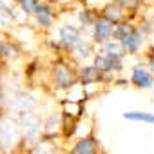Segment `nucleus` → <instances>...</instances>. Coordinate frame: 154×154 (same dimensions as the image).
<instances>
[{"label": "nucleus", "mask_w": 154, "mask_h": 154, "mask_svg": "<svg viewBox=\"0 0 154 154\" xmlns=\"http://www.w3.org/2000/svg\"><path fill=\"white\" fill-rule=\"evenodd\" d=\"M0 54H2V45H0Z\"/></svg>", "instance_id": "19"}, {"label": "nucleus", "mask_w": 154, "mask_h": 154, "mask_svg": "<svg viewBox=\"0 0 154 154\" xmlns=\"http://www.w3.org/2000/svg\"><path fill=\"white\" fill-rule=\"evenodd\" d=\"M123 116H125L127 120H132V122H145V123H154V114H150V112L131 111V112H125Z\"/></svg>", "instance_id": "11"}, {"label": "nucleus", "mask_w": 154, "mask_h": 154, "mask_svg": "<svg viewBox=\"0 0 154 154\" xmlns=\"http://www.w3.org/2000/svg\"><path fill=\"white\" fill-rule=\"evenodd\" d=\"M33 154H49V152H47L45 149H36V150H35Z\"/></svg>", "instance_id": "17"}, {"label": "nucleus", "mask_w": 154, "mask_h": 154, "mask_svg": "<svg viewBox=\"0 0 154 154\" xmlns=\"http://www.w3.org/2000/svg\"><path fill=\"white\" fill-rule=\"evenodd\" d=\"M103 54H111V56H116V58H122L125 54V47L122 44H116V42H109L102 47Z\"/></svg>", "instance_id": "10"}, {"label": "nucleus", "mask_w": 154, "mask_h": 154, "mask_svg": "<svg viewBox=\"0 0 154 154\" xmlns=\"http://www.w3.org/2000/svg\"><path fill=\"white\" fill-rule=\"evenodd\" d=\"M80 20L84 22V26H89V24L93 22V18H91L89 11H84V13H80Z\"/></svg>", "instance_id": "16"}, {"label": "nucleus", "mask_w": 154, "mask_h": 154, "mask_svg": "<svg viewBox=\"0 0 154 154\" xmlns=\"http://www.w3.org/2000/svg\"><path fill=\"white\" fill-rule=\"evenodd\" d=\"M20 4H22V8L26 11H35V8L38 6L36 0H20Z\"/></svg>", "instance_id": "15"}, {"label": "nucleus", "mask_w": 154, "mask_h": 154, "mask_svg": "<svg viewBox=\"0 0 154 154\" xmlns=\"http://www.w3.org/2000/svg\"><path fill=\"white\" fill-rule=\"evenodd\" d=\"M122 45L125 47V51L136 53V51H140V47L143 45V35H141L138 29H134L131 35H127V36L122 40Z\"/></svg>", "instance_id": "4"}, {"label": "nucleus", "mask_w": 154, "mask_h": 154, "mask_svg": "<svg viewBox=\"0 0 154 154\" xmlns=\"http://www.w3.org/2000/svg\"><path fill=\"white\" fill-rule=\"evenodd\" d=\"M54 80L58 84L60 89H67L69 85H72V80H71V76H69V71L62 65L54 67Z\"/></svg>", "instance_id": "6"}, {"label": "nucleus", "mask_w": 154, "mask_h": 154, "mask_svg": "<svg viewBox=\"0 0 154 154\" xmlns=\"http://www.w3.org/2000/svg\"><path fill=\"white\" fill-rule=\"evenodd\" d=\"M35 13H36V20L40 22V26H44V27H49V26H51L53 18H51V9H49L47 6L38 4V6L35 8Z\"/></svg>", "instance_id": "9"}, {"label": "nucleus", "mask_w": 154, "mask_h": 154, "mask_svg": "<svg viewBox=\"0 0 154 154\" xmlns=\"http://www.w3.org/2000/svg\"><path fill=\"white\" fill-rule=\"evenodd\" d=\"M76 51L80 53V56H84V58H85V56H89V54L93 53V47H91V44H87V42H84V40H82L78 45H76Z\"/></svg>", "instance_id": "14"}, {"label": "nucleus", "mask_w": 154, "mask_h": 154, "mask_svg": "<svg viewBox=\"0 0 154 154\" xmlns=\"http://www.w3.org/2000/svg\"><path fill=\"white\" fill-rule=\"evenodd\" d=\"M94 152H96V145L91 138H84L80 141H76L72 149V154H94Z\"/></svg>", "instance_id": "7"}, {"label": "nucleus", "mask_w": 154, "mask_h": 154, "mask_svg": "<svg viewBox=\"0 0 154 154\" xmlns=\"http://www.w3.org/2000/svg\"><path fill=\"white\" fill-rule=\"evenodd\" d=\"M132 84L138 85V87H150L154 84V80H152V76H150L149 71H145L141 67H134V71H132Z\"/></svg>", "instance_id": "5"}, {"label": "nucleus", "mask_w": 154, "mask_h": 154, "mask_svg": "<svg viewBox=\"0 0 154 154\" xmlns=\"http://www.w3.org/2000/svg\"><path fill=\"white\" fill-rule=\"evenodd\" d=\"M103 18L109 20V22H112V24H116V22H120V20L123 18V11H122L120 6H116V4H109V6L103 9Z\"/></svg>", "instance_id": "8"}, {"label": "nucleus", "mask_w": 154, "mask_h": 154, "mask_svg": "<svg viewBox=\"0 0 154 154\" xmlns=\"http://www.w3.org/2000/svg\"><path fill=\"white\" fill-rule=\"evenodd\" d=\"M114 31H116V26L112 22H109L105 18H98L94 22V42H98V44L107 42L114 35Z\"/></svg>", "instance_id": "1"}, {"label": "nucleus", "mask_w": 154, "mask_h": 154, "mask_svg": "<svg viewBox=\"0 0 154 154\" xmlns=\"http://www.w3.org/2000/svg\"><path fill=\"white\" fill-rule=\"evenodd\" d=\"M60 40L67 49H76V45L82 42L80 31L72 26H63V27H60Z\"/></svg>", "instance_id": "2"}, {"label": "nucleus", "mask_w": 154, "mask_h": 154, "mask_svg": "<svg viewBox=\"0 0 154 154\" xmlns=\"http://www.w3.org/2000/svg\"><path fill=\"white\" fill-rule=\"evenodd\" d=\"M94 78H98V69H94V67H84V71H82V80L84 82H91Z\"/></svg>", "instance_id": "13"}, {"label": "nucleus", "mask_w": 154, "mask_h": 154, "mask_svg": "<svg viewBox=\"0 0 154 154\" xmlns=\"http://www.w3.org/2000/svg\"><path fill=\"white\" fill-rule=\"evenodd\" d=\"M134 31V26L132 24H122V26H118L116 27V31H114V36L118 38V40H123L127 35H131Z\"/></svg>", "instance_id": "12"}, {"label": "nucleus", "mask_w": 154, "mask_h": 154, "mask_svg": "<svg viewBox=\"0 0 154 154\" xmlns=\"http://www.w3.org/2000/svg\"><path fill=\"white\" fill-rule=\"evenodd\" d=\"M94 69H98V71H120L122 58H116L111 54H100L94 58Z\"/></svg>", "instance_id": "3"}, {"label": "nucleus", "mask_w": 154, "mask_h": 154, "mask_svg": "<svg viewBox=\"0 0 154 154\" xmlns=\"http://www.w3.org/2000/svg\"><path fill=\"white\" fill-rule=\"evenodd\" d=\"M149 65H150V69H154V56L149 58Z\"/></svg>", "instance_id": "18"}]
</instances>
